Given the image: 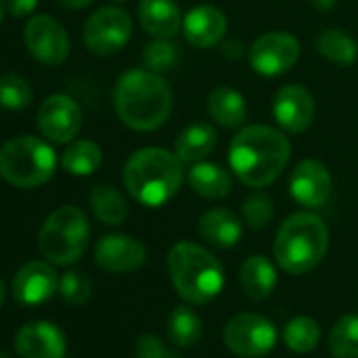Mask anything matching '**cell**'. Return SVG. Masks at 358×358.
Listing matches in <instances>:
<instances>
[{"label":"cell","mask_w":358,"mask_h":358,"mask_svg":"<svg viewBox=\"0 0 358 358\" xmlns=\"http://www.w3.org/2000/svg\"><path fill=\"white\" fill-rule=\"evenodd\" d=\"M291 156L289 139L266 124L241 129L230 141L228 158L234 175L251 188H264L285 171Z\"/></svg>","instance_id":"1"},{"label":"cell","mask_w":358,"mask_h":358,"mask_svg":"<svg viewBox=\"0 0 358 358\" xmlns=\"http://www.w3.org/2000/svg\"><path fill=\"white\" fill-rule=\"evenodd\" d=\"M114 108L118 118L135 131L162 127L173 110L169 83L152 70H129L114 87Z\"/></svg>","instance_id":"2"},{"label":"cell","mask_w":358,"mask_h":358,"mask_svg":"<svg viewBox=\"0 0 358 358\" xmlns=\"http://www.w3.org/2000/svg\"><path fill=\"white\" fill-rule=\"evenodd\" d=\"M184 162L164 148H141L124 164L122 182L143 207H162L184 184Z\"/></svg>","instance_id":"3"},{"label":"cell","mask_w":358,"mask_h":358,"mask_svg":"<svg viewBox=\"0 0 358 358\" xmlns=\"http://www.w3.org/2000/svg\"><path fill=\"white\" fill-rule=\"evenodd\" d=\"M173 287L188 303H209L224 289V268L220 259L196 243H177L166 257Z\"/></svg>","instance_id":"4"},{"label":"cell","mask_w":358,"mask_h":358,"mask_svg":"<svg viewBox=\"0 0 358 358\" xmlns=\"http://www.w3.org/2000/svg\"><path fill=\"white\" fill-rule=\"evenodd\" d=\"M329 247V230L314 213L289 215L276 234L274 257L276 264L289 274H306L314 270Z\"/></svg>","instance_id":"5"},{"label":"cell","mask_w":358,"mask_h":358,"mask_svg":"<svg viewBox=\"0 0 358 358\" xmlns=\"http://www.w3.org/2000/svg\"><path fill=\"white\" fill-rule=\"evenodd\" d=\"M57 156L34 135H20L0 148V175L17 188H38L53 177Z\"/></svg>","instance_id":"6"},{"label":"cell","mask_w":358,"mask_h":358,"mask_svg":"<svg viewBox=\"0 0 358 358\" xmlns=\"http://www.w3.org/2000/svg\"><path fill=\"white\" fill-rule=\"evenodd\" d=\"M89 245V222L78 207L66 205L55 209L38 234L41 253L53 264H74Z\"/></svg>","instance_id":"7"},{"label":"cell","mask_w":358,"mask_h":358,"mask_svg":"<svg viewBox=\"0 0 358 358\" xmlns=\"http://www.w3.org/2000/svg\"><path fill=\"white\" fill-rule=\"evenodd\" d=\"M131 32L133 20L124 9L103 7L87 20L83 28V41L91 53L106 57L118 53L129 43Z\"/></svg>","instance_id":"8"},{"label":"cell","mask_w":358,"mask_h":358,"mask_svg":"<svg viewBox=\"0 0 358 358\" xmlns=\"http://www.w3.org/2000/svg\"><path fill=\"white\" fill-rule=\"evenodd\" d=\"M224 341L228 350L241 358H259L274 350L276 327L259 314L245 312L226 324Z\"/></svg>","instance_id":"9"},{"label":"cell","mask_w":358,"mask_h":358,"mask_svg":"<svg viewBox=\"0 0 358 358\" xmlns=\"http://www.w3.org/2000/svg\"><path fill=\"white\" fill-rule=\"evenodd\" d=\"M299 41L289 32L262 34L249 51L251 68L262 76H280L289 72L299 59Z\"/></svg>","instance_id":"10"},{"label":"cell","mask_w":358,"mask_h":358,"mask_svg":"<svg viewBox=\"0 0 358 358\" xmlns=\"http://www.w3.org/2000/svg\"><path fill=\"white\" fill-rule=\"evenodd\" d=\"M24 43L34 59L45 66H59L70 55L66 28L51 15H36L24 28Z\"/></svg>","instance_id":"11"},{"label":"cell","mask_w":358,"mask_h":358,"mask_svg":"<svg viewBox=\"0 0 358 358\" xmlns=\"http://www.w3.org/2000/svg\"><path fill=\"white\" fill-rule=\"evenodd\" d=\"M333 190V179L329 169L320 160H301L291 177H289V192L293 201L306 209H320L327 205Z\"/></svg>","instance_id":"12"},{"label":"cell","mask_w":358,"mask_h":358,"mask_svg":"<svg viewBox=\"0 0 358 358\" xmlns=\"http://www.w3.org/2000/svg\"><path fill=\"white\" fill-rule=\"evenodd\" d=\"M83 127L80 106L68 95H51L38 108V129L55 143L72 141Z\"/></svg>","instance_id":"13"},{"label":"cell","mask_w":358,"mask_h":358,"mask_svg":"<svg viewBox=\"0 0 358 358\" xmlns=\"http://www.w3.org/2000/svg\"><path fill=\"white\" fill-rule=\"evenodd\" d=\"M314 97L301 85H285L276 91L272 114L280 129L287 133H303L314 120Z\"/></svg>","instance_id":"14"},{"label":"cell","mask_w":358,"mask_h":358,"mask_svg":"<svg viewBox=\"0 0 358 358\" xmlns=\"http://www.w3.org/2000/svg\"><path fill=\"white\" fill-rule=\"evenodd\" d=\"M15 350L22 358H66V335L47 320H34L20 329Z\"/></svg>","instance_id":"15"},{"label":"cell","mask_w":358,"mask_h":358,"mask_svg":"<svg viewBox=\"0 0 358 358\" xmlns=\"http://www.w3.org/2000/svg\"><path fill=\"white\" fill-rule=\"evenodd\" d=\"M95 262L114 274H127L143 266L145 247L127 234H108L95 247Z\"/></svg>","instance_id":"16"},{"label":"cell","mask_w":358,"mask_h":358,"mask_svg":"<svg viewBox=\"0 0 358 358\" xmlns=\"http://www.w3.org/2000/svg\"><path fill=\"white\" fill-rule=\"evenodd\" d=\"M59 289L57 272L45 262H28L13 278V295L24 306H41Z\"/></svg>","instance_id":"17"},{"label":"cell","mask_w":358,"mask_h":358,"mask_svg":"<svg viewBox=\"0 0 358 358\" xmlns=\"http://www.w3.org/2000/svg\"><path fill=\"white\" fill-rule=\"evenodd\" d=\"M186 41L196 49H211L220 45L226 36L228 22L226 15L211 5H199L190 9L182 24Z\"/></svg>","instance_id":"18"},{"label":"cell","mask_w":358,"mask_h":358,"mask_svg":"<svg viewBox=\"0 0 358 358\" xmlns=\"http://www.w3.org/2000/svg\"><path fill=\"white\" fill-rule=\"evenodd\" d=\"M137 20L154 38H171L182 30L184 24L175 0H141L137 7Z\"/></svg>","instance_id":"19"},{"label":"cell","mask_w":358,"mask_h":358,"mask_svg":"<svg viewBox=\"0 0 358 358\" xmlns=\"http://www.w3.org/2000/svg\"><path fill=\"white\" fill-rule=\"evenodd\" d=\"M199 234L207 243H211V245H215L220 249H230V247H234L241 241L243 224L228 209H211L205 215H201V220H199Z\"/></svg>","instance_id":"20"},{"label":"cell","mask_w":358,"mask_h":358,"mask_svg":"<svg viewBox=\"0 0 358 358\" xmlns=\"http://www.w3.org/2000/svg\"><path fill=\"white\" fill-rule=\"evenodd\" d=\"M188 182L199 196L209 201L226 199L232 192V177L224 166L215 162H205V160L196 162L188 173Z\"/></svg>","instance_id":"21"},{"label":"cell","mask_w":358,"mask_h":358,"mask_svg":"<svg viewBox=\"0 0 358 358\" xmlns=\"http://www.w3.org/2000/svg\"><path fill=\"white\" fill-rule=\"evenodd\" d=\"M276 268L264 255H251L241 266V285L245 293L255 301L268 299L276 289Z\"/></svg>","instance_id":"22"},{"label":"cell","mask_w":358,"mask_h":358,"mask_svg":"<svg viewBox=\"0 0 358 358\" xmlns=\"http://www.w3.org/2000/svg\"><path fill=\"white\" fill-rule=\"evenodd\" d=\"M217 145V133L211 124L194 122L179 133L175 141V154L182 162L196 164L205 160Z\"/></svg>","instance_id":"23"},{"label":"cell","mask_w":358,"mask_h":358,"mask_svg":"<svg viewBox=\"0 0 358 358\" xmlns=\"http://www.w3.org/2000/svg\"><path fill=\"white\" fill-rule=\"evenodd\" d=\"M207 108L211 118L226 129H236L247 120L245 97L228 85H220L209 93Z\"/></svg>","instance_id":"24"},{"label":"cell","mask_w":358,"mask_h":358,"mask_svg":"<svg viewBox=\"0 0 358 358\" xmlns=\"http://www.w3.org/2000/svg\"><path fill=\"white\" fill-rule=\"evenodd\" d=\"M103 162V154L101 148L95 141L89 139H78L72 141L64 156H62V166L70 173V175H78V177H87L93 175Z\"/></svg>","instance_id":"25"},{"label":"cell","mask_w":358,"mask_h":358,"mask_svg":"<svg viewBox=\"0 0 358 358\" xmlns=\"http://www.w3.org/2000/svg\"><path fill=\"white\" fill-rule=\"evenodd\" d=\"M91 209L106 226H120L127 220V203L110 184H97L91 192Z\"/></svg>","instance_id":"26"},{"label":"cell","mask_w":358,"mask_h":358,"mask_svg":"<svg viewBox=\"0 0 358 358\" xmlns=\"http://www.w3.org/2000/svg\"><path fill=\"white\" fill-rule=\"evenodd\" d=\"M166 329H169L171 341L177 348H190L203 335V320L188 306H179V308H175L171 312L169 322H166Z\"/></svg>","instance_id":"27"},{"label":"cell","mask_w":358,"mask_h":358,"mask_svg":"<svg viewBox=\"0 0 358 358\" xmlns=\"http://www.w3.org/2000/svg\"><path fill=\"white\" fill-rule=\"evenodd\" d=\"M316 47L322 57H327L333 64L339 66H350L358 57V43L343 30H324L316 38Z\"/></svg>","instance_id":"28"},{"label":"cell","mask_w":358,"mask_h":358,"mask_svg":"<svg viewBox=\"0 0 358 358\" xmlns=\"http://www.w3.org/2000/svg\"><path fill=\"white\" fill-rule=\"evenodd\" d=\"M329 350L335 358H358V314H345L333 324Z\"/></svg>","instance_id":"29"},{"label":"cell","mask_w":358,"mask_h":358,"mask_svg":"<svg viewBox=\"0 0 358 358\" xmlns=\"http://www.w3.org/2000/svg\"><path fill=\"white\" fill-rule=\"evenodd\" d=\"M282 339L289 345V350H293L297 354H308V352L316 350V345L320 341V329L314 318L295 316L293 320H289L285 324Z\"/></svg>","instance_id":"30"},{"label":"cell","mask_w":358,"mask_h":358,"mask_svg":"<svg viewBox=\"0 0 358 358\" xmlns=\"http://www.w3.org/2000/svg\"><path fill=\"white\" fill-rule=\"evenodd\" d=\"M32 87L26 78L15 72L0 74V108L5 110H24L32 103Z\"/></svg>","instance_id":"31"},{"label":"cell","mask_w":358,"mask_h":358,"mask_svg":"<svg viewBox=\"0 0 358 358\" xmlns=\"http://www.w3.org/2000/svg\"><path fill=\"white\" fill-rule=\"evenodd\" d=\"M177 59H179V49L173 43H169V38H156L143 51L145 68L156 72V74L173 70Z\"/></svg>","instance_id":"32"},{"label":"cell","mask_w":358,"mask_h":358,"mask_svg":"<svg viewBox=\"0 0 358 358\" xmlns=\"http://www.w3.org/2000/svg\"><path fill=\"white\" fill-rule=\"evenodd\" d=\"M59 293L62 297L72 303V306H83L85 301H89L91 293H93V282L91 278L80 272V270H68L62 280H59Z\"/></svg>","instance_id":"33"},{"label":"cell","mask_w":358,"mask_h":358,"mask_svg":"<svg viewBox=\"0 0 358 358\" xmlns=\"http://www.w3.org/2000/svg\"><path fill=\"white\" fill-rule=\"evenodd\" d=\"M243 215H245V222L255 228V230H262L266 228L272 217H274V203L270 196L262 194V192H255L251 194L245 205H243Z\"/></svg>","instance_id":"34"},{"label":"cell","mask_w":358,"mask_h":358,"mask_svg":"<svg viewBox=\"0 0 358 358\" xmlns=\"http://www.w3.org/2000/svg\"><path fill=\"white\" fill-rule=\"evenodd\" d=\"M135 358H179V356L171 352L156 335L143 333L135 341Z\"/></svg>","instance_id":"35"},{"label":"cell","mask_w":358,"mask_h":358,"mask_svg":"<svg viewBox=\"0 0 358 358\" xmlns=\"http://www.w3.org/2000/svg\"><path fill=\"white\" fill-rule=\"evenodd\" d=\"M38 5V0H7V9L13 17L22 20V17H28L34 13Z\"/></svg>","instance_id":"36"},{"label":"cell","mask_w":358,"mask_h":358,"mask_svg":"<svg viewBox=\"0 0 358 358\" xmlns=\"http://www.w3.org/2000/svg\"><path fill=\"white\" fill-rule=\"evenodd\" d=\"M222 49H224V57H228V59H238L243 55V45L238 41H228V43H224Z\"/></svg>","instance_id":"37"},{"label":"cell","mask_w":358,"mask_h":358,"mask_svg":"<svg viewBox=\"0 0 358 358\" xmlns=\"http://www.w3.org/2000/svg\"><path fill=\"white\" fill-rule=\"evenodd\" d=\"M55 3L64 9L76 11V9H87L89 5H93V0H55Z\"/></svg>","instance_id":"38"},{"label":"cell","mask_w":358,"mask_h":358,"mask_svg":"<svg viewBox=\"0 0 358 358\" xmlns=\"http://www.w3.org/2000/svg\"><path fill=\"white\" fill-rule=\"evenodd\" d=\"M337 0H310V5L318 11H331Z\"/></svg>","instance_id":"39"},{"label":"cell","mask_w":358,"mask_h":358,"mask_svg":"<svg viewBox=\"0 0 358 358\" xmlns=\"http://www.w3.org/2000/svg\"><path fill=\"white\" fill-rule=\"evenodd\" d=\"M5 303V285H3V278H0V308Z\"/></svg>","instance_id":"40"},{"label":"cell","mask_w":358,"mask_h":358,"mask_svg":"<svg viewBox=\"0 0 358 358\" xmlns=\"http://www.w3.org/2000/svg\"><path fill=\"white\" fill-rule=\"evenodd\" d=\"M5 11H7V0H0V22L5 17Z\"/></svg>","instance_id":"41"},{"label":"cell","mask_w":358,"mask_h":358,"mask_svg":"<svg viewBox=\"0 0 358 358\" xmlns=\"http://www.w3.org/2000/svg\"><path fill=\"white\" fill-rule=\"evenodd\" d=\"M0 358H11V354H7L5 350H0Z\"/></svg>","instance_id":"42"},{"label":"cell","mask_w":358,"mask_h":358,"mask_svg":"<svg viewBox=\"0 0 358 358\" xmlns=\"http://www.w3.org/2000/svg\"><path fill=\"white\" fill-rule=\"evenodd\" d=\"M116 3H122V0H116Z\"/></svg>","instance_id":"43"}]
</instances>
